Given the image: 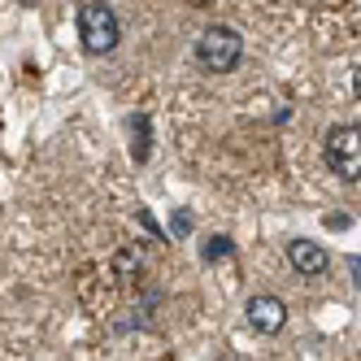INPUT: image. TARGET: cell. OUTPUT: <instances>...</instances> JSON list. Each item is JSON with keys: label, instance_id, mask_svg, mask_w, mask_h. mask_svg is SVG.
<instances>
[{"label": "cell", "instance_id": "cell-1", "mask_svg": "<svg viewBox=\"0 0 361 361\" xmlns=\"http://www.w3.org/2000/svg\"><path fill=\"white\" fill-rule=\"evenodd\" d=\"M79 44L92 57H105L122 44V22L109 0H83L79 5Z\"/></svg>", "mask_w": 361, "mask_h": 361}, {"label": "cell", "instance_id": "cell-2", "mask_svg": "<svg viewBox=\"0 0 361 361\" xmlns=\"http://www.w3.org/2000/svg\"><path fill=\"white\" fill-rule=\"evenodd\" d=\"M196 53V66L209 70V74H231L240 61H244V39L231 31V27H204L192 44Z\"/></svg>", "mask_w": 361, "mask_h": 361}, {"label": "cell", "instance_id": "cell-3", "mask_svg": "<svg viewBox=\"0 0 361 361\" xmlns=\"http://www.w3.org/2000/svg\"><path fill=\"white\" fill-rule=\"evenodd\" d=\"M326 166L340 178H361V122H340L326 131Z\"/></svg>", "mask_w": 361, "mask_h": 361}, {"label": "cell", "instance_id": "cell-4", "mask_svg": "<svg viewBox=\"0 0 361 361\" xmlns=\"http://www.w3.org/2000/svg\"><path fill=\"white\" fill-rule=\"evenodd\" d=\"M244 318L257 335H279L283 322H288V305H283L279 296H252L244 305Z\"/></svg>", "mask_w": 361, "mask_h": 361}, {"label": "cell", "instance_id": "cell-5", "mask_svg": "<svg viewBox=\"0 0 361 361\" xmlns=\"http://www.w3.org/2000/svg\"><path fill=\"white\" fill-rule=\"evenodd\" d=\"M288 262H292L296 274L318 279V274H326V266H331V252H326L322 244H314V240H292V244H288Z\"/></svg>", "mask_w": 361, "mask_h": 361}, {"label": "cell", "instance_id": "cell-6", "mask_svg": "<svg viewBox=\"0 0 361 361\" xmlns=\"http://www.w3.org/2000/svg\"><path fill=\"white\" fill-rule=\"evenodd\" d=\"M231 252H235V244H231V235H214L209 244L200 248V257H204V262H209V266H214V262H226Z\"/></svg>", "mask_w": 361, "mask_h": 361}, {"label": "cell", "instance_id": "cell-7", "mask_svg": "<svg viewBox=\"0 0 361 361\" xmlns=\"http://www.w3.org/2000/svg\"><path fill=\"white\" fill-rule=\"evenodd\" d=\"M131 131H135L131 157H135V161H148V118H131Z\"/></svg>", "mask_w": 361, "mask_h": 361}, {"label": "cell", "instance_id": "cell-8", "mask_svg": "<svg viewBox=\"0 0 361 361\" xmlns=\"http://www.w3.org/2000/svg\"><path fill=\"white\" fill-rule=\"evenodd\" d=\"M170 226H174V235H188V231H192V214H188V209H178V214L170 218Z\"/></svg>", "mask_w": 361, "mask_h": 361}, {"label": "cell", "instance_id": "cell-9", "mask_svg": "<svg viewBox=\"0 0 361 361\" xmlns=\"http://www.w3.org/2000/svg\"><path fill=\"white\" fill-rule=\"evenodd\" d=\"M353 92H357V100H361V66L353 70Z\"/></svg>", "mask_w": 361, "mask_h": 361}, {"label": "cell", "instance_id": "cell-10", "mask_svg": "<svg viewBox=\"0 0 361 361\" xmlns=\"http://www.w3.org/2000/svg\"><path fill=\"white\" fill-rule=\"evenodd\" d=\"M214 361H240V357H235V353H218Z\"/></svg>", "mask_w": 361, "mask_h": 361}]
</instances>
